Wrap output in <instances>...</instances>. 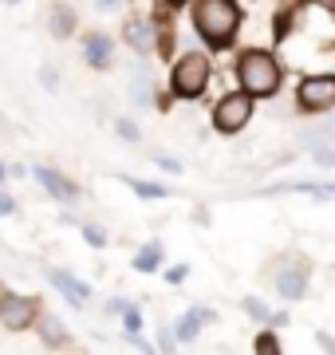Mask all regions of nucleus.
<instances>
[{"mask_svg": "<svg viewBox=\"0 0 335 355\" xmlns=\"http://www.w3.org/2000/svg\"><path fill=\"white\" fill-rule=\"evenodd\" d=\"M99 4V12H111V8H123V0H95Z\"/></svg>", "mask_w": 335, "mask_h": 355, "instance_id": "obj_24", "label": "nucleus"}, {"mask_svg": "<svg viewBox=\"0 0 335 355\" xmlns=\"http://www.w3.org/2000/svg\"><path fill=\"white\" fill-rule=\"evenodd\" d=\"M158 166H162V170H174V174H178V170H181V166L174 162V158H158Z\"/></svg>", "mask_w": 335, "mask_h": 355, "instance_id": "obj_26", "label": "nucleus"}, {"mask_svg": "<svg viewBox=\"0 0 335 355\" xmlns=\"http://www.w3.org/2000/svg\"><path fill=\"white\" fill-rule=\"evenodd\" d=\"M127 186L138 193V198H166V190H162V186H154V182H127Z\"/></svg>", "mask_w": 335, "mask_h": 355, "instance_id": "obj_17", "label": "nucleus"}, {"mask_svg": "<svg viewBox=\"0 0 335 355\" xmlns=\"http://www.w3.org/2000/svg\"><path fill=\"white\" fill-rule=\"evenodd\" d=\"M209 320H213V312H206V308H194L190 316H181V324H178V340H194L197 331L206 328Z\"/></svg>", "mask_w": 335, "mask_h": 355, "instance_id": "obj_11", "label": "nucleus"}, {"mask_svg": "<svg viewBox=\"0 0 335 355\" xmlns=\"http://www.w3.org/2000/svg\"><path fill=\"white\" fill-rule=\"evenodd\" d=\"M83 55H87L91 67H111V36H103V32L87 36V48H83Z\"/></svg>", "mask_w": 335, "mask_h": 355, "instance_id": "obj_10", "label": "nucleus"}, {"mask_svg": "<svg viewBox=\"0 0 335 355\" xmlns=\"http://www.w3.org/2000/svg\"><path fill=\"white\" fill-rule=\"evenodd\" d=\"M248 114H253V99L245 95H225V99L217 103V111H213V123H217V130H225V135H233V130H241L248 123Z\"/></svg>", "mask_w": 335, "mask_h": 355, "instance_id": "obj_5", "label": "nucleus"}, {"mask_svg": "<svg viewBox=\"0 0 335 355\" xmlns=\"http://www.w3.org/2000/svg\"><path fill=\"white\" fill-rule=\"evenodd\" d=\"M237 79H241V87L248 95H260V99L280 91V67H276V60L269 51H245L237 60Z\"/></svg>", "mask_w": 335, "mask_h": 355, "instance_id": "obj_2", "label": "nucleus"}, {"mask_svg": "<svg viewBox=\"0 0 335 355\" xmlns=\"http://www.w3.org/2000/svg\"><path fill=\"white\" fill-rule=\"evenodd\" d=\"M118 135H123V139H130V142H138V127H134V123H127V119H118Z\"/></svg>", "mask_w": 335, "mask_h": 355, "instance_id": "obj_20", "label": "nucleus"}, {"mask_svg": "<svg viewBox=\"0 0 335 355\" xmlns=\"http://www.w3.org/2000/svg\"><path fill=\"white\" fill-rule=\"evenodd\" d=\"M311 4H320V8H327V12H335V0H311Z\"/></svg>", "mask_w": 335, "mask_h": 355, "instance_id": "obj_27", "label": "nucleus"}, {"mask_svg": "<svg viewBox=\"0 0 335 355\" xmlns=\"http://www.w3.org/2000/svg\"><path fill=\"white\" fill-rule=\"evenodd\" d=\"M320 142H335V119H323L320 127L304 130V146H320Z\"/></svg>", "mask_w": 335, "mask_h": 355, "instance_id": "obj_14", "label": "nucleus"}, {"mask_svg": "<svg viewBox=\"0 0 335 355\" xmlns=\"http://www.w3.org/2000/svg\"><path fill=\"white\" fill-rule=\"evenodd\" d=\"M245 312H248L253 320H272L269 304H264V300H257V296H248V300H245Z\"/></svg>", "mask_w": 335, "mask_h": 355, "instance_id": "obj_18", "label": "nucleus"}, {"mask_svg": "<svg viewBox=\"0 0 335 355\" xmlns=\"http://www.w3.org/2000/svg\"><path fill=\"white\" fill-rule=\"evenodd\" d=\"M0 182H4V166H0Z\"/></svg>", "mask_w": 335, "mask_h": 355, "instance_id": "obj_28", "label": "nucleus"}, {"mask_svg": "<svg viewBox=\"0 0 335 355\" xmlns=\"http://www.w3.org/2000/svg\"><path fill=\"white\" fill-rule=\"evenodd\" d=\"M36 312H39V304L32 296H4V300H0V324L8 331L28 328V324L36 320Z\"/></svg>", "mask_w": 335, "mask_h": 355, "instance_id": "obj_6", "label": "nucleus"}, {"mask_svg": "<svg viewBox=\"0 0 335 355\" xmlns=\"http://www.w3.org/2000/svg\"><path fill=\"white\" fill-rule=\"evenodd\" d=\"M209 60L201 51H190V55H181L174 71H170V91L178 95V99H197L201 91L209 87Z\"/></svg>", "mask_w": 335, "mask_h": 355, "instance_id": "obj_3", "label": "nucleus"}, {"mask_svg": "<svg viewBox=\"0 0 335 355\" xmlns=\"http://www.w3.org/2000/svg\"><path fill=\"white\" fill-rule=\"evenodd\" d=\"M36 178H39V186L52 193V198H60V202H75V198H79V186H75V182H67L60 170H48V166H39Z\"/></svg>", "mask_w": 335, "mask_h": 355, "instance_id": "obj_8", "label": "nucleus"}, {"mask_svg": "<svg viewBox=\"0 0 335 355\" xmlns=\"http://www.w3.org/2000/svg\"><path fill=\"white\" fill-rule=\"evenodd\" d=\"M44 343H52V347H67V331H64V324H60L55 316L44 320Z\"/></svg>", "mask_w": 335, "mask_h": 355, "instance_id": "obj_15", "label": "nucleus"}, {"mask_svg": "<svg viewBox=\"0 0 335 355\" xmlns=\"http://www.w3.org/2000/svg\"><path fill=\"white\" fill-rule=\"evenodd\" d=\"M276 288H280L284 300H300V296H304V288H308V268H304V265L276 268Z\"/></svg>", "mask_w": 335, "mask_h": 355, "instance_id": "obj_7", "label": "nucleus"}, {"mask_svg": "<svg viewBox=\"0 0 335 355\" xmlns=\"http://www.w3.org/2000/svg\"><path fill=\"white\" fill-rule=\"evenodd\" d=\"M170 4H181V0H170Z\"/></svg>", "mask_w": 335, "mask_h": 355, "instance_id": "obj_29", "label": "nucleus"}, {"mask_svg": "<svg viewBox=\"0 0 335 355\" xmlns=\"http://www.w3.org/2000/svg\"><path fill=\"white\" fill-rule=\"evenodd\" d=\"M158 261H162V245H146V249L134 257V268H142V272H154Z\"/></svg>", "mask_w": 335, "mask_h": 355, "instance_id": "obj_16", "label": "nucleus"}, {"mask_svg": "<svg viewBox=\"0 0 335 355\" xmlns=\"http://www.w3.org/2000/svg\"><path fill=\"white\" fill-rule=\"evenodd\" d=\"M123 316H127V331H130V336H134V331H138V324H142V316H138V312H134V308H127Z\"/></svg>", "mask_w": 335, "mask_h": 355, "instance_id": "obj_22", "label": "nucleus"}, {"mask_svg": "<svg viewBox=\"0 0 335 355\" xmlns=\"http://www.w3.org/2000/svg\"><path fill=\"white\" fill-rule=\"evenodd\" d=\"M257 352H280L276 336H260V340H257Z\"/></svg>", "mask_w": 335, "mask_h": 355, "instance_id": "obj_21", "label": "nucleus"}, {"mask_svg": "<svg viewBox=\"0 0 335 355\" xmlns=\"http://www.w3.org/2000/svg\"><path fill=\"white\" fill-rule=\"evenodd\" d=\"M83 237H87L91 245H95V249H99V245H107V233L99 225H83Z\"/></svg>", "mask_w": 335, "mask_h": 355, "instance_id": "obj_19", "label": "nucleus"}, {"mask_svg": "<svg viewBox=\"0 0 335 355\" xmlns=\"http://www.w3.org/2000/svg\"><path fill=\"white\" fill-rule=\"evenodd\" d=\"M48 24H52V36H71V28H75V12L67 8V4H55L52 16H48Z\"/></svg>", "mask_w": 335, "mask_h": 355, "instance_id": "obj_12", "label": "nucleus"}, {"mask_svg": "<svg viewBox=\"0 0 335 355\" xmlns=\"http://www.w3.org/2000/svg\"><path fill=\"white\" fill-rule=\"evenodd\" d=\"M48 277H52V284H55L60 292H64V296L71 300V304H83V300L91 296V288H87V284H79V280L71 277V272H64V268H52Z\"/></svg>", "mask_w": 335, "mask_h": 355, "instance_id": "obj_9", "label": "nucleus"}, {"mask_svg": "<svg viewBox=\"0 0 335 355\" xmlns=\"http://www.w3.org/2000/svg\"><path fill=\"white\" fill-rule=\"evenodd\" d=\"M296 103H300V111H308V114L327 111L335 103V76H308L296 91Z\"/></svg>", "mask_w": 335, "mask_h": 355, "instance_id": "obj_4", "label": "nucleus"}, {"mask_svg": "<svg viewBox=\"0 0 335 355\" xmlns=\"http://www.w3.org/2000/svg\"><path fill=\"white\" fill-rule=\"evenodd\" d=\"M12 209H16V202L8 198V193H0V217H4V214H12Z\"/></svg>", "mask_w": 335, "mask_h": 355, "instance_id": "obj_23", "label": "nucleus"}, {"mask_svg": "<svg viewBox=\"0 0 335 355\" xmlns=\"http://www.w3.org/2000/svg\"><path fill=\"white\" fill-rule=\"evenodd\" d=\"M181 277H185V265H178V268H170V272H166L170 284H174V280H181Z\"/></svg>", "mask_w": 335, "mask_h": 355, "instance_id": "obj_25", "label": "nucleus"}, {"mask_svg": "<svg viewBox=\"0 0 335 355\" xmlns=\"http://www.w3.org/2000/svg\"><path fill=\"white\" fill-rule=\"evenodd\" d=\"M127 40H130V48H150V24L142 20V16H130L127 20Z\"/></svg>", "mask_w": 335, "mask_h": 355, "instance_id": "obj_13", "label": "nucleus"}, {"mask_svg": "<svg viewBox=\"0 0 335 355\" xmlns=\"http://www.w3.org/2000/svg\"><path fill=\"white\" fill-rule=\"evenodd\" d=\"M194 28L197 36L213 48H229V40L241 28V8L237 0H197L194 4Z\"/></svg>", "mask_w": 335, "mask_h": 355, "instance_id": "obj_1", "label": "nucleus"}]
</instances>
